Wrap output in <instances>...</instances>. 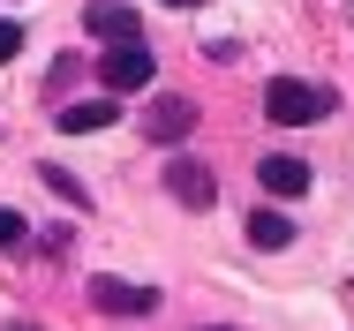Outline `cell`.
<instances>
[{"label": "cell", "instance_id": "obj_2", "mask_svg": "<svg viewBox=\"0 0 354 331\" xmlns=\"http://www.w3.org/2000/svg\"><path fill=\"white\" fill-rule=\"evenodd\" d=\"M158 75V61H151V46L143 38H121V46H106V61H98V83L121 98V91H143Z\"/></svg>", "mask_w": 354, "mask_h": 331}, {"label": "cell", "instance_id": "obj_11", "mask_svg": "<svg viewBox=\"0 0 354 331\" xmlns=\"http://www.w3.org/2000/svg\"><path fill=\"white\" fill-rule=\"evenodd\" d=\"M75 75H83V61H75V53H61V61H53V75H46V91H53V106H61V91H68Z\"/></svg>", "mask_w": 354, "mask_h": 331}, {"label": "cell", "instance_id": "obj_9", "mask_svg": "<svg viewBox=\"0 0 354 331\" xmlns=\"http://www.w3.org/2000/svg\"><path fill=\"white\" fill-rule=\"evenodd\" d=\"M249 241H257V249H286V241H294V218H286V211H249Z\"/></svg>", "mask_w": 354, "mask_h": 331}, {"label": "cell", "instance_id": "obj_13", "mask_svg": "<svg viewBox=\"0 0 354 331\" xmlns=\"http://www.w3.org/2000/svg\"><path fill=\"white\" fill-rule=\"evenodd\" d=\"M23 234H30V226H23V211H8V203H0V249H15Z\"/></svg>", "mask_w": 354, "mask_h": 331}, {"label": "cell", "instance_id": "obj_4", "mask_svg": "<svg viewBox=\"0 0 354 331\" xmlns=\"http://www.w3.org/2000/svg\"><path fill=\"white\" fill-rule=\"evenodd\" d=\"M166 196L181 203V211H212V166H204V158H189V151H181V158H166Z\"/></svg>", "mask_w": 354, "mask_h": 331}, {"label": "cell", "instance_id": "obj_3", "mask_svg": "<svg viewBox=\"0 0 354 331\" xmlns=\"http://www.w3.org/2000/svg\"><path fill=\"white\" fill-rule=\"evenodd\" d=\"M257 181H264V196H279V203H301L309 196V158H294V151H264L257 158Z\"/></svg>", "mask_w": 354, "mask_h": 331}, {"label": "cell", "instance_id": "obj_12", "mask_svg": "<svg viewBox=\"0 0 354 331\" xmlns=\"http://www.w3.org/2000/svg\"><path fill=\"white\" fill-rule=\"evenodd\" d=\"M15 53H23V23H15V15H0V68L15 61Z\"/></svg>", "mask_w": 354, "mask_h": 331}, {"label": "cell", "instance_id": "obj_5", "mask_svg": "<svg viewBox=\"0 0 354 331\" xmlns=\"http://www.w3.org/2000/svg\"><path fill=\"white\" fill-rule=\"evenodd\" d=\"M91 309L98 316H151L158 294L151 286H129V278H91Z\"/></svg>", "mask_w": 354, "mask_h": 331}, {"label": "cell", "instance_id": "obj_16", "mask_svg": "<svg viewBox=\"0 0 354 331\" xmlns=\"http://www.w3.org/2000/svg\"><path fill=\"white\" fill-rule=\"evenodd\" d=\"M204 331H234V324H204Z\"/></svg>", "mask_w": 354, "mask_h": 331}, {"label": "cell", "instance_id": "obj_14", "mask_svg": "<svg viewBox=\"0 0 354 331\" xmlns=\"http://www.w3.org/2000/svg\"><path fill=\"white\" fill-rule=\"evenodd\" d=\"M166 8H204V0H166Z\"/></svg>", "mask_w": 354, "mask_h": 331}, {"label": "cell", "instance_id": "obj_7", "mask_svg": "<svg viewBox=\"0 0 354 331\" xmlns=\"http://www.w3.org/2000/svg\"><path fill=\"white\" fill-rule=\"evenodd\" d=\"M83 30H91V38H106V46H121V38H143L136 8H121V0H91V8H83Z\"/></svg>", "mask_w": 354, "mask_h": 331}, {"label": "cell", "instance_id": "obj_10", "mask_svg": "<svg viewBox=\"0 0 354 331\" xmlns=\"http://www.w3.org/2000/svg\"><path fill=\"white\" fill-rule=\"evenodd\" d=\"M38 181H46V189H53V196H61V203H75V211H83V203H91V196H83V181H75V173H61V166H53V158H46V166H38Z\"/></svg>", "mask_w": 354, "mask_h": 331}, {"label": "cell", "instance_id": "obj_15", "mask_svg": "<svg viewBox=\"0 0 354 331\" xmlns=\"http://www.w3.org/2000/svg\"><path fill=\"white\" fill-rule=\"evenodd\" d=\"M8 331H38V324H8Z\"/></svg>", "mask_w": 354, "mask_h": 331}, {"label": "cell", "instance_id": "obj_6", "mask_svg": "<svg viewBox=\"0 0 354 331\" xmlns=\"http://www.w3.org/2000/svg\"><path fill=\"white\" fill-rule=\"evenodd\" d=\"M143 135H151V143H189V135H196V98H158V106L143 113Z\"/></svg>", "mask_w": 354, "mask_h": 331}, {"label": "cell", "instance_id": "obj_1", "mask_svg": "<svg viewBox=\"0 0 354 331\" xmlns=\"http://www.w3.org/2000/svg\"><path fill=\"white\" fill-rule=\"evenodd\" d=\"M332 106H339V91H332V83H301V75H279V83L264 91L272 129H309V121H324Z\"/></svg>", "mask_w": 354, "mask_h": 331}, {"label": "cell", "instance_id": "obj_8", "mask_svg": "<svg viewBox=\"0 0 354 331\" xmlns=\"http://www.w3.org/2000/svg\"><path fill=\"white\" fill-rule=\"evenodd\" d=\"M53 113H61V129H68V135H98V129L121 121V98L106 91V98H75V106H53Z\"/></svg>", "mask_w": 354, "mask_h": 331}]
</instances>
